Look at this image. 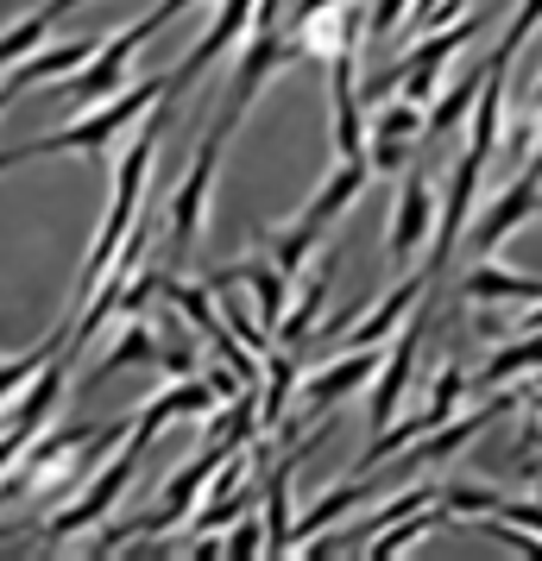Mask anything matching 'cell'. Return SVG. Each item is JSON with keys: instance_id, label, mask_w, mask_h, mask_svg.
<instances>
[{"instance_id": "obj_1", "label": "cell", "mask_w": 542, "mask_h": 561, "mask_svg": "<svg viewBox=\"0 0 542 561\" xmlns=\"http://www.w3.org/2000/svg\"><path fill=\"white\" fill-rule=\"evenodd\" d=\"M158 133H164V95L139 114V133H132L127 158H120V178H114V203H107L102 228H95V247L82 259V278H77V297H70V304H89V290L102 284V272L114 265V253H120V240H127L132 221H139L146 183H152V158H158Z\"/></svg>"}, {"instance_id": "obj_5", "label": "cell", "mask_w": 542, "mask_h": 561, "mask_svg": "<svg viewBox=\"0 0 542 561\" xmlns=\"http://www.w3.org/2000/svg\"><path fill=\"white\" fill-rule=\"evenodd\" d=\"M139 448H120V460H107L102 473L89 480V492H82L77 505H64V511H51L45 517V542H64V536H82V530H95L107 511L127 499V485H132V473H139Z\"/></svg>"}, {"instance_id": "obj_40", "label": "cell", "mask_w": 542, "mask_h": 561, "mask_svg": "<svg viewBox=\"0 0 542 561\" xmlns=\"http://www.w3.org/2000/svg\"><path fill=\"white\" fill-rule=\"evenodd\" d=\"M542 329V304H530V316H523V334H537Z\"/></svg>"}, {"instance_id": "obj_31", "label": "cell", "mask_w": 542, "mask_h": 561, "mask_svg": "<svg viewBox=\"0 0 542 561\" xmlns=\"http://www.w3.org/2000/svg\"><path fill=\"white\" fill-rule=\"evenodd\" d=\"M228 556L233 561H246V556H265V524H258L253 511H240L228 524Z\"/></svg>"}, {"instance_id": "obj_3", "label": "cell", "mask_w": 542, "mask_h": 561, "mask_svg": "<svg viewBox=\"0 0 542 561\" xmlns=\"http://www.w3.org/2000/svg\"><path fill=\"white\" fill-rule=\"evenodd\" d=\"M240 127V121H215L208 127V139L196 146V158H189V171H183V183L171 190V215H164V228H171V253H189L196 240H203V215H208V190H215V164H221V146H228V133Z\"/></svg>"}, {"instance_id": "obj_7", "label": "cell", "mask_w": 542, "mask_h": 561, "mask_svg": "<svg viewBox=\"0 0 542 561\" xmlns=\"http://www.w3.org/2000/svg\"><path fill=\"white\" fill-rule=\"evenodd\" d=\"M436 215H441V196L423 183V171H404V183H397V208H391V233H385V247H391L397 265H411L416 247L436 240Z\"/></svg>"}, {"instance_id": "obj_15", "label": "cell", "mask_w": 542, "mask_h": 561, "mask_svg": "<svg viewBox=\"0 0 542 561\" xmlns=\"http://www.w3.org/2000/svg\"><path fill=\"white\" fill-rule=\"evenodd\" d=\"M511 57L517 51H505V45H492V57H486V82H480V95H473V146L466 152L480 158V164H492V152H498V139H505V82H511Z\"/></svg>"}, {"instance_id": "obj_37", "label": "cell", "mask_w": 542, "mask_h": 561, "mask_svg": "<svg viewBox=\"0 0 542 561\" xmlns=\"http://www.w3.org/2000/svg\"><path fill=\"white\" fill-rule=\"evenodd\" d=\"M441 13H454V0H411V26H429Z\"/></svg>"}, {"instance_id": "obj_26", "label": "cell", "mask_w": 542, "mask_h": 561, "mask_svg": "<svg viewBox=\"0 0 542 561\" xmlns=\"http://www.w3.org/2000/svg\"><path fill=\"white\" fill-rule=\"evenodd\" d=\"M64 341H70V322H57V329L45 334L38 347H26L20 359H0V404H13V398L26 391V379H32V373H38V366H45V359L57 354V347H64Z\"/></svg>"}, {"instance_id": "obj_8", "label": "cell", "mask_w": 542, "mask_h": 561, "mask_svg": "<svg viewBox=\"0 0 542 561\" xmlns=\"http://www.w3.org/2000/svg\"><path fill=\"white\" fill-rule=\"evenodd\" d=\"M480 178H486V164L473 152L454 158V178H448V190H441V215H436V247H429V272H448V259H454V247H461L466 233V215H473V190H480Z\"/></svg>"}, {"instance_id": "obj_12", "label": "cell", "mask_w": 542, "mask_h": 561, "mask_svg": "<svg viewBox=\"0 0 542 561\" xmlns=\"http://www.w3.org/2000/svg\"><path fill=\"white\" fill-rule=\"evenodd\" d=\"M372 373H379V347H347L341 359H328L322 373H310V379L297 385V398H303L310 416H322V410H335L341 398H354Z\"/></svg>"}, {"instance_id": "obj_33", "label": "cell", "mask_w": 542, "mask_h": 561, "mask_svg": "<svg viewBox=\"0 0 542 561\" xmlns=\"http://www.w3.org/2000/svg\"><path fill=\"white\" fill-rule=\"evenodd\" d=\"M404 164H411V139L372 133V171H397V178H404Z\"/></svg>"}, {"instance_id": "obj_27", "label": "cell", "mask_w": 542, "mask_h": 561, "mask_svg": "<svg viewBox=\"0 0 542 561\" xmlns=\"http://www.w3.org/2000/svg\"><path fill=\"white\" fill-rule=\"evenodd\" d=\"M436 524H448V511H404L397 524H385V530H372V549L366 556L372 561H391V556H404L416 536H429Z\"/></svg>"}, {"instance_id": "obj_11", "label": "cell", "mask_w": 542, "mask_h": 561, "mask_svg": "<svg viewBox=\"0 0 542 561\" xmlns=\"http://www.w3.org/2000/svg\"><path fill=\"white\" fill-rule=\"evenodd\" d=\"M429 290H436V272L423 265V272H411V278L391 290L385 304H372L360 322H347V329H341V347H385L391 334L404 329V316L416 309V297H429Z\"/></svg>"}, {"instance_id": "obj_39", "label": "cell", "mask_w": 542, "mask_h": 561, "mask_svg": "<svg viewBox=\"0 0 542 561\" xmlns=\"http://www.w3.org/2000/svg\"><path fill=\"white\" fill-rule=\"evenodd\" d=\"M328 7H341V0H297V26H303V20H315V13H328Z\"/></svg>"}, {"instance_id": "obj_22", "label": "cell", "mask_w": 542, "mask_h": 561, "mask_svg": "<svg viewBox=\"0 0 542 561\" xmlns=\"http://www.w3.org/2000/svg\"><path fill=\"white\" fill-rule=\"evenodd\" d=\"M253 398H258V435L278 430L285 410H290V398H297V359L290 354H265V373H258Z\"/></svg>"}, {"instance_id": "obj_24", "label": "cell", "mask_w": 542, "mask_h": 561, "mask_svg": "<svg viewBox=\"0 0 542 561\" xmlns=\"http://www.w3.org/2000/svg\"><path fill=\"white\" fill-rule=\"evenodd\" d=\"M523 373H542V329L523 334V341H511V347H498V354L480 366V391H498V385L523 379Z\"/></svg>"}, {"instance_id": "obj_41", "label": "cell", "mask_w": 542, "mask_h": 561, "mask_svg": "<svg viewBox=\"0 0 542 561\" xmlns=\"http://www.w3.org/2000/svg\"><path fill=\"white\" fill-rule=\"evenodd\" d=\"M20 102V95H13V89H7V82H0V114H7V107Z\"/></svg>"}, {"instance_id": "obj_10", "label": "cell", "mask_w": 542, "mask_h": 561, "mask_svg": "<svg viewBox=\"0 0 542 561\" xmlns=\"http://www.w3.org/2000/svg\"><path fill=\"white\" fill-rule=\"evenodd\" d=\"M505 410H511V398H486L473 416H448V423H436V430L423 435V448H416V455H397V460H385V467H397V480H411V473H423V467H441V460L461 455L466 442L486 430L492 416H505Z\"/></svg>"}, {"instance_id": "obj_35", "label": "cell", "mask_w": 542, "mask_h": 561, "mask_svg": "<svg viewBox=\"0 0 542 561\" xmlns=\"http://www.w3.org/2000/svg\"><path fill=\"white\" fill-rule=\"evenodd\" d=\"M486 517H511V524H523V530H537L542 536V499H498V511H486Z\"/></svg>"}, {"instance_id": "obj_43", "label": "cell", "mask_w": 542, "mask_h": 561, "mask_svg": "<svg viewBox=\"0 0 542 561\" xmlns=\"http://www.w3.org/2000/svg\"><path fill=\"white\" fill-rule=\"evenodd\" d=\"M0 171H7V158H0Z\"/></svg>"}, {"instance_id": "obj_2", "label": "cell", "mask_w": 542, "mask_h": 561, "mask_svg": "<svg viewBox=\"0 0 542 561\" xmlns=\"http://www.w3.org/2000/svg\"><path fill=\"white\" fill-rule=\"evenodd\" d=\"M164 95V77L152 82H132V89H120V102H102V107H89V114H77V121H64L57 133H45V139H32V146H13L7 152V171L13 164H26V158H51V152H82V158H102L120 133L146 114V107Z\"/></svg>"}, {"instance_id": "obj_29", "label": "cell", "mask_w": 542, "mask_h": 561, "mask_svg": "<svg viewBox=\"0 0 542 561\" xmlns=\"http://www.w3.org/2000/svg\"><path fill=\"white\" fill-rule=\"evenodd\" d=\"M480 82H486V64H473L466 77H454V89H448V95H441V102L429 107V114H423V133H429V139H441V133H448V127H454V121L466 114V107H473Z\"/></svg>"}, {"instance_id": "obj_19", "label": "cell", "mask_w": 542, "mask_h": 561, "mask_svg": "<svg viewBox=\"0 0 542 561\" xmlns=\"http://www.w3.org/2000/svg\"><path fill=\"white\" fill-rule=\"evenodd\" d=\"M461 297H473V304H542V278H530V272H505V265H492V259H473L461 272Z\"/></svg>"}, {"instance_id": "obj_25", "label": "cell", "mask_w": 542, "mask_h": 561, "mask_svg": "<svg viewBox=\"0 0 542 561\" xmlns=\"http://www.w3.org/2000/svg\"><path fill=\"white\" fill-rule=\"evenodd\" d=\"M139 359H158V334L146 329V322H127V329H120V341L107 347L102 366H89V373H82V391H89V385H102V379H114L120 366H139Z\"/></svg>"}, {"instance_id": "obj_44", "label": "cell", "mask_w": 542, "mask_h": 561, "mask_svg": "<svg viewBox=\"0 0 542 561\" xmlns=\"http://www.w3.org/2000/svg\"><path fill=\"white\" fill-rule=\"evenodd\" d=\"M0 536H7V530H0Z\"/></svg>"}, {"instance_id": "obj_18", "label": "cell", "mask_w": 542, "mask_h": 561, "mask_svg": "<svg viewBox=\"0 0 542 561\" xmlns=\"http://www.w3.org/2000/svg\"><path fill=\"white\" fill-rule=\"evenodd\" d=\"M208 284H246L258 304V322L278 334V322H285L290 309V278L272 265V259H240V265H228V272H208Z\"/></svg>"}, {"instance_id": "obj_16", "label": "cell", "mask_w": 542, "mask_h": 561, "mask_svg": "<svg viewBox=\"0 0 542 561\" xmlns=\"http://www.w3.org/2000/svg\"><path fill=\"white\" fill-rule=\"evenodd\" d=\"M102 51V38H64V45H38V51H26L13 70H7V89L13 95H26V89H45V82L57 77H77L89 57Z\"/></svg>"}, {"instance_id": "obj_17", "label": "cell", "mask_w": 542, "mask_h": 561, "mask_svg": "<svg viewBox=\"0 0 542 561\" xmlns=\"http://www.w3.org/2000/svg\"><path fill=\"white\" fill-rule=\"evenodd\" d=\"M366 178H372V164H366V158H341V164H335V178L322 183V190L310 196V208L297 215V228L310 233V240H322V228H328V221H341L347 208L360 203Z\"/></svg>"}, {"instance_id": "obj_6", "label": "cell", "mask_w": 542, "mask_h": 561, "mask_svg": "<svg viewBox=\"0 0 542 561\" xmlns=\"http://www.w3.org/2000/svg\"><path fill=\"white\" fill-rule=\"evenodd\" d=\"M253 7H258V0H221V13H215V20H208V32L189 45V57H183L177 70L164 77V95H189V89L203 82L208 64H215L221 51H233V45H240V32H253Z\"/></svg>"}, {"instance_id": "obj_9", "label": "cell", "mask_w": 542, "mask_h": 561, "mask_svg": "<svg viewBox=\"0 0 542 561\" xmlns=\"http://www.w3.org/2000/svg\"><path fill=\"white\" fill-rule=\"evenodd\" d=\"M303 57V45L297 38H285L278 26H258V38L240 51V70H233V89H228V121H240L246 107H253V95H258V82L265 77H278L285 64H297Z\"/></svg>"}, {"instance_id": "obj_42", "label": "cell", "mask_w": 542, "mask_h": 561, "mask_svg": "<svg viewBox=\"0 0 542 561\" xmlns=\"http://www.w3.org/2000/svg\"><path fill=\"white\" fill-rule=\"evenodd\" d=\"M530 171H537V178H542V146H537V152H530Z\"/></svg>"}, {"instance_id": "obj_20", "label": "cell", "mask_w": 542, "mask_h": 561, "mask_svg": "<svg viewBox=\"0 0 542 561\" xmlns=\"http://www.w3.org/2000/svg\"><path fill=\"white\" fill-rule=\"evenodd\" d=\"M335 265H341V253L328 247L322 265H315V278L303 284V290H297V304L285 309V322H278V341H285V347H297V341H310V334H315V316H322L328 290H335Z\"/></svg>"}, {"instance_id": "obj_23", "label": "cell", "mask_w": 542, "mask_h": 561, "mask_svg": "<svg viewBox=\"0 0 542 561\" xmlns=\"http://www.w3.org/2000/svg\"><path fill=\"white\" fill-rule=\"evenodd\" d=\"M297 460H303V448L290 460H278L272 467V485H265V556L297 549V536H290V480H297Z\"/></svg>"}, {"instance_id": "obj_21", "label": "cell", "mask_w": 542, "mask_h": 561, "mask_svg": "<svg viewBox=\"0 0 542 561\" xmlns=\"http://www.w3.org/2000/svg\"><path fill=\"white\" fill-rule=\"evenodd\" d=\"M366 32V13L354 7V0H341V7H328V13H315V20H303L297 26V45L303 51H354V38Z\"/></svg>"}, {"instance_id": "obj_36", "label": "cell", "mask_w": 542, "mask_h": 561, "mask_svg": "<svg viewBox=\"0 0 542 561\" xmlns=\"http://www.w3.org/2000/svg\"><path fill=\"white\" fill-rule=\"evenodd\" d=\"M537 26H542V0H523V7L511 13V26H505V38H498V45H505V51H517V45H523Z\"/></svg>"}, {"instance_id": "obj_28", "label": "cell", "mask_w": 542, "mask_h": 561, "mask_svg": "<svg viewBox=\"0 0 542 561\" xmlns=\"http://www.w3.org/2000/svg\"><path fill=\"white\" fill-rule=\"evenodd\" d=\"M57 13L51 7H38V13H26V20H13V26H0V70H13L26 51H38L45 38H51Z\"/></svg>"}, {"instance_id": "obj_30", "label": "cell", "mask_w": 542, "mask_h": 561, "mask_svg": "<svg viewBox=\"0 0 542 561\" xmlns=\"http://www.w3.org/2000/svg\"><path fill=\"white\" fill-rule=\"evenodd\" d=\"M372 133L416 139V133H423V107H416L411 95H385V102H372Z\"/></svg>"}, {"instance_id": "obj_14", "label": "cell", "mask_w": 542, "mask_h": 561, "mask_svg": "<svg viewBox=\"0 0 542 561\" xmlns=\"http://www.w3.org/2000/svg\"><path fill=\"white\" fill-rule=\"evenodd\" d=\"M328 95H335V152L366 158V114H360V57L335 51L328 57Z\"/></svg>"}, {"instance_id": "obj_13", "label": "cell", "mask_w": 542, "mask_h": 561, "mask_svg": "<svg viewBox=\"0 0 542 561\" xmlns=\"http://www.w3.org/2000/svg\"><path fill=\"white\" fill-rule=\"evenodd\" d=\"M208 410H215V385H208V379H177L171 391H158L146 410H132L127 448H139V455H146V448L158 442V430H164L171 416H208Z\"/></svg>"}, {"instance_id": "obj_32", "label": "cell", "mask_w": 542, "mask_h": 561, "mask_svg": "<svg viewBox=\"0 0 542 561\" xmlns=\"http://www.w3.org/2000/svg\"><path fill=\"white\" fill-rule=\"evenodd\" d=\"M152 366H164L171 379H196V347H189L183 334H158V359Z\"/></svg>"}, {"instance_id": "obj_4", "label": "cell", "mask_w": 542, "mask_h": 561, "mask_svg": "<svg viewBox=\"0 0 542 561\" xmlns=\"http://www.w3.org/2000/svg\"><path fill=\"white\" fill-rule=\"evenodd\" d=\"M537 208H542V178L530 171V164H523V171H517V178L505 183V190H498V196H492V203L480 208V215H473V228L461 233V247H454V253L486 259L492 247H498L505 233H517V228H523V221H530Z\"/></svg>"}, {"instance_id": "obj_38", "label": "cell", "mask_w": 542, "mask_h": 561, "mask_svg": "<svg viewBox=\"0 0 542 561\" xmlns=\"http://www.w3.org/2000/svg\"><path fill=\"white\" fill-rule=\"evenodd\" d=\"M189 7H196V0H158V7H152V20H158V26H171L177 13H189Z\"/></svg>"}, {"instance_id": "obj_34", "label": "cell", "mask_w": 542, "mask_h": 561, "mask_svg": "<svg viewBox=\"0 0 542 561\" xmlns=\"http://www.w3.org/2000/svg\"><path fill=\"white\" fill-rule=\"evenodd\" d=\"M404 13H411V0H372V13H366V32H372V38H391V32L404 26Z\"/></svg>"}]
</instances>
